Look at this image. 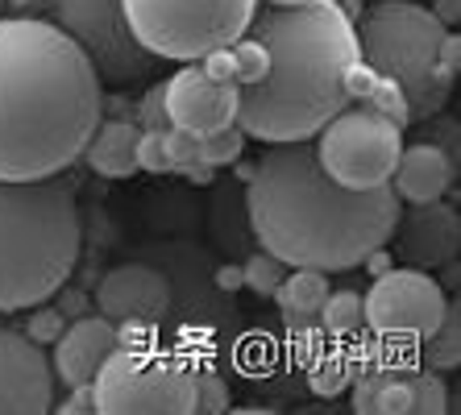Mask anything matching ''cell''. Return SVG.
<instances>
[{"label":"cell","mask_w":461,"mask_h":415,"mask_svg":"<svg viewBox=\"0 0 461 415\" xmlns=\"http://www.w3.org/2000/svg\"><path fill=\"white\" fill-rule=\"evenodd\" d=\"M399 149H403V125L375 113L370 104L341 108L316 133V162H321V171L333 183L349 187V192H366V187L391 183Z\"/></svg>","instance_id":"obj_8"},{"label":"cell","mask_w":461,"mask_h":415,"mask_svg":"<svg viewBox=\"0 0 461 415\" xmlns=\"http://www.w3.org/2000/svg\"><path fill=\"white\" fill-rule=\"evenodd\" d=\"M121 345V329L113 324L108 316H76L71 324H63V332L54 337V353H50V365H54V378H63L67 386H79V383H92L108 353Z\"/></svg>","instance_id":"obj_15"},{"label":"cell","mask_w":461,"mask_h":415,"mask_svg":"<svg viewBox=\"0 0 461 415\" xmlns=\"http://www.w3.org/2000/svg\"><path fill=\"white\" fill-rule=\"evenodd\" d=\"M349 394H354V411L362 415H403L411 411V370H403V365L362 370L354 374Z\"/></svg>","instance_id":"obj_18"},{"label":"cell","mask_w":461,"mask_h":415,"mask_svg":"<svg viewBox=\"0 0 461 415\" xmlns=\"http://www.w3.org/2000/svg\"><path fill=\"white\" fill-rule=\"evenodd\" d=\"M449 308V299L440 291V283L429 270L416 266H391L383 275H375L370 291L362 295L366 329L383 337V341H420L440 324Z\"/></svg>","instance_id":"obj_10"},{"label":"cell","mask_w":461,"mask_h":415,"mask_svg":"<svg viewBox=\"0 0 461 415\" xmlns=\"http://www.w3.org/2000/svg\"><path fill=\"white\" fill-rule=\"evenodd\" d=\"M104 92L54 22L0 17V179L63 175L84 154Z\"/></svg>","instance_id":"obj_1"},{"label":"cell","mask_w":461,"mask_h":415,"mask_svg":"<svg viewBox=\"0 0 461 415\" xmlns=\"http://www.w3.org/2000/svg\"><path fill=\"white\" fill-rule=\"evenodd\" d=\"M246 149V133L241 125H225L216 133H204V138H192V162L195 167H233Z\"/></svg>","instance_id":"obj_24"},{"label":"cell","mask_w":461,"mask_h":415,"mask_svg":"<svg viewBox=\"0 0 461 415\" xmlns=\"http://www.w3.org/2000/svg\"><path fill=\"white\" fill-rule=\"evenodd\" d=\"M79 203L63 175L0 179V311H30L79 262Z\"/></svg>","instance_id":"obj_4"},{"label":"cell","mask_w":461,"mask_h":415,"mask_svg":"<svg viewBox=\"0 0 461 415\" xmlns=\"http://www.w3.org/2000/svg\"><path fill=\"white\" fill-rule=\"evenodd\" d=\"M246 208L258 245L283 266L333 275L362 266L375 245L391 241L403 203L391 183L349 192L321 171L308 141H279L249 171Z\"/></svg>","instance_id":"obj_2"},{"label":"cell","mask_w":461,"mask_h":415,"mask_svg":"<svg viewBox=\"0 0 461 415\" xmlns=\"http://www.w3.org/2000/svg\"><path fill=\"white\" fill-rule=\"evenodd\" d=\"M63 411H71V415H96V403H92V383L71 386V399L63 403Z\"/></svg>","instance_id":"obj_33"},{"label":"cell","mask_w":461,"mask_h":415,"mask_svg":"<svg viewBox=\"0 0 461 415\" xmlns=\"http://www.w3.org/2000/svg\"><path fill=\"white\" fill-rule=\"evenodd\" d=\"M138 121L146 129H158V133H167L171 129V117H167V96H162V84H154L150 92H146V100H141L138 108Z\"/></svg>","instance_id":"obj_32"},{"label":"cell","mask_w":461,"mask_h":415,"mask_svg":"<svg viewBox=\"0 0 461 415\" xmlns=\"http://www.w3.org/2000/svg\"><path fill=\"white\" fill-rule=\"evenodd\" d=\"M449 407V391L440 383V374L420 365L411 370V415H440Z\"/></svg>","instance_id":"obj_25"},{"label":"cell","mask_w":461,"mask_h":415,"mask_svg":"<svg viewBox=\"0 0 461 415\" xmlns=\"http://www.w3.org/2000/svg\"><path fill=\"white\" fill-rule=\"evenodd\" d=\"M138 133H141L138 121H125V117L96 121V129H92V138H87L79 158H84L100 179H129V175H138V158H133Z\"/></svg>","instance_id":"obj_17"},{"label":"cell","mask_w":461,"mask_h":415,"mask_svg":"<svg viewBox=\"0 0 461 415\" xmlns=\"http://www.w3.org/2000/svg\"><path fill=\"white\" fill-rule=\"evenodd\" d=\"M316 316H321L324 337H357L366 329V311L357 291H329Z\"/></svg>","instance_id":"obj_22"},{"label":"cell","mask_w":461,"mask_h":415,"mask_svg":"<svg viewBox=\"0 0 461 415\" xmlns=\"http://www.w3.org/2000/svg\"><path fill=\"white\" fill-rule=\"evenodd\" d=\"M354 30L366 63L403 87L408 121L437 117L453 87V75L440 63V42L449 30L416 0H375Z\"/></svg>","instance_id":"obj_5"},{"label":"cell","mask_w":461,"mask_h":415,"mask_svg":"<svg viewBox=\"0 0 461 415\" xmlns=\"http://www.w3.org/2000/svg\"><path fill=\"white\" fill-rule=\"evenodd\" d=\"M366 104L375 108V113H383V117H391L395 125H408V100H403V87L395 84V79H378L375 87V96L366 100Z\"/></svg>","instance_id":"obj_31"},{"label":"cell","mask_w":461,"mask_h":415,"mask_svg":"<svg viewBox=\"0 0 461 415\" xmlns=\"http://www.w3.org/2000/svg\"><path fill=\"white\" fill-rule=\"evenodd\" d=\"M432 17H437L445 30H453V25L461 22V0H432Z\"/></svg>","instance_id":"obj_34"},{"label":"cell","mask_w":461,"mask_h":415,"mask_svg":"<svg viewBox=\"0 0 461 415\" xmlns=\"http://www.w3.org/2000/svg\"><path fill=\"white\" fill-rule=\"evenodd\" d=\"M324 295H329V278H324V270H312V266H291L287 275H283L279 291H275V299H279V308L287 311L291 320H308L321 311Z\"/></svg>","instance_id":"obj_20"},{"label":"cell","mask_w":461,"mask_h":415,"mask_svg":"<svg viewBox=\"0 0 461 415\" xmlns=\"http://www.w3.org/2000/svg\"><path fill=\"white\" fill-rule=\"evenodd\" d=\"M378 79H383V75H378L375 67H370V63L362 59V54H357L354 63H349V67L341 71V92H345V100H357V104H366V100L375 96Z\"/></svg>","instance_id":"obj_28"},{"label":"cell","mask_w":461,"mask_h":415,"mask_svg":"<svg viewBox=\"0 0 461 415\" xmlns=\"http://www.w3.org/2000/svg\"><path fill=\"white\" fill-rule=\"evenodd\" d=\"M63 324H67V316L59 308H46V303H33L30 308V320H25V337L30 341H38V345H54V337L63 332Z\"/></svg>","instance_id":"obj_30"},{"label":"cell","mask_w":461,"mask_h":415,"mask_svg":"<svg viewBox=\"0 0 461 415\" xmlns=\"http://www.w3.org/2000/svg\"><path fill=\"white\" fill-rule=\"evenodd\" d=\"M453 183V154L440 141H416L399 149V162L391 171V192L399 203H424L440 200Z\"/></svg>","instance_id":"obj_16"},{"label":"cell","mask_w":461,"mask_h":415,"mask_svg":"<svg viewBox=\"0 0 461 415\" xmlns=\"http://www.w3.org/2000/svg\"><path fill=\"white\" fill-rule=\"evenodd\" d=\"M362 262H366V270H370V275H383V270H391V266H395V257L386 254L383 245H375V249H370V254H366Z\"/></svg>","instance_id":"obj_36"},{"label":"cell","mask_w":461,"mask_h":415,"mask_svg":"<svg viewBox=\"0 0 461 415\" xmlns=\"http://www.w3.org/2000/svg\"><path fill=\"white\" fill-rule=\"evenodd\" d=\"M0 5H5V0H0Z\"/></svg>","instance_id":"obj_39"},{"label":"cell","mask_w":461,"mask_h":415,"mask_svg":"<svg viewBox=\"0 0 461 415\" xmlns=\"http://www.w3.org/2000/svg\"><path fill=\"white\" fill-rule=\"evenodd\" d=\"M267 46L258 42V38H237V42L229 46H216V50H208L204 59H200V67H204V75H212V79H225V84H237V87H249L258 84L262 75H267Z\"/></svg>","instance_id":"obj_19"},{"label":"cell","mask_w":461,"mask_h":415,"mask_svg":"<svg viewBox=\"0 0 461 415\" xmlns=\"http://www.w3.org/2000/svg\"><path fill=\"white\" fill-rule=\"evenodd\" d=\"M200 365L150 345H125L108 353L92 378L96 415H192Z\"/></svg>","instance_id":"obj_6"},{"label":"cell","mask_w":461,"mask_h":415,"mask_svg":"<svg viewBox=\"0 0 461 415\" xmlns=\"http://www.w3.org/2000/svg\"><path fill=\"white\" fill-rule=\"evenodd\" d=\"M216 287H221V291L246 287V278H241V266H221V270H216Z\"/></svg>","instance_id":"obj_37"},{"label":"cell","mask_w":461,"mask_h":415,"mask_svg":"<svg viewBox=\"0 0 461 415\" xmlns=\"http://www.w3.org/2000/svg\"><path fill=\"white\" fill-rule=\"evenodd\" d=\"M349 383H354V357L349 353H316L308 362V386L312 394H321V399H333V394L349 391Z\"/></svg>","instance_id":"obj_23"},{"label":"cell","mask_w":461,"mask_h":415,"mask_svg":"<svg viewBox=\"0 0 461 415\" xmlns=\"http://www.w3.org/2000/svg\"><path fill=\"white\" fill-rule=\"evenodd\" d=\"M54 25L92 59L100 84H133L154 71V54L133 38L121 0H50Z\"/></svg>","instance_id":"obj_9"},{"label":"cell","mask_w":461,"mask_h":415,"mask_svg":"<svg viewBox=\"0 0 461 415\" xmlns=\"http://www.w3.org/2000/svg\"><path fill=\"white\" fill-rule=\"evenodd\" d=\"M283 275H287V266H283L275 254H267V249H258V254L249 257L246 266H241V278H246V287L254 291V295H262V299H270L275 291H279Z\"/></svg>","instance_id":"obj_26"},{"label":"cell","mask_w":461,"mask_h":415,"mask_svg":"<svg viewBox=\"0 0 461 415\" xmlns=\"http://www.w3.org/2000/svg\"><path fill=\"white\" fill-rule=\"evenodd\" d=\"M399 245V257L416 270H437L449 266L457 257L461 245V216L453 203L445 200H424V203H408V212L399 208L395 229H391Z\"/></svg>","instance_id":"obj_14"},{"label":"cell","mask_w":461,"mask_h":415,"mask_svg":"<svg viewBox=\"0 0 461 415\" xmlns=\"http://www.w3.org/2000/svg\"><path fill=\"white\" fill-rule=\"evenodd\" d=\"M162 96H167L171 129L187 133V138H204V133H216V129H225L237 121L241 87L204 75L200 63H183L179 71L162 84Z\"/></svg>","instance_id":"obj_11"},{"label":"cell","mask_w":461,"mask_h":415,"mask_svg":"<svg viewBox=\"0 0 461 415\" xmlns=\"http://www.w3.org/2000/svg\"><path fill=\"white\" fill-rule=\"evenodd\" d=\"M54 365L22 329L0 324V415H42L54 407Z\"/></svg>","instance_id":"obj_12"},{"label":"cell","mask_w":461,"mask_h":415,"mask_svg":"<svg viewBox=\"0 0 461 415\" xmlns=\"http://www.w3.org/2000/svg\"><path fill=\"white\" fill-rule=\"evenodd\" d=\"M195 411H204V415H221L229 411V391L225 383H221V374L216 370H195Z\"/></svg>","instance_id":"obj_29"},{"label":"cell","mask_w":461,"mask_h":415,"mask_svg":"<svg viewBox=\"0 0 461 415\" xmlns=\"http://www.w3.org/2000/svg\"><path fill=\"white\" fill-rule=\"evenodd\" d=\"M267 5H275V9H287V5H303V0H267Z\"/></svg>","instance_id":"obj_38"},{"label":"cell","mask_w":461,"mask_h":415,"mask_svg":"<svg viewBox=\"0 0 461 415\" xmlns=\"http://www.w3.org/2000/svg\"><path fill=\"white\" fill-rule=\"evenodd\" d=\"M54 295H59V311H63V316H84L87 299L79 295V291H67V283H63V287L54 291Z\"/></svg>","instance_id":"obj_35"},{"label":"cell","mask_w":461,"mask_h":415,"mask_svg":"<svg viewBox=\"0 0 461 415\" xmlns=\"http://www.w3.org/2000/svg\"><path fill=\"white\" fill-rule=\"evenodd\" d=\"M133 158H138V171H150V175H171L175 171V158H171V146H167V133H158V129H141Z\"/></svg>","instance_id":"obj_27"},{"label":"cell","mask_w":461,"mask_h":415,"mask_svg":"<svg viewBox=\"0 0 461 415\" xmlns=\"http://www.w3.org/2000/svg\"><path fill=\"white\" fill-rule=\"evenodd\" d=\"M249 30L267 46L270 63L258 84L241 87V133L267 146L316 138L324 121L349 104L341 71L362 54L354 17L341 9V0H303L287 9L267 5L254 13Z\"/></svg>","instance_id":"obj_3"},{"label":"cell","mask_w":461,"mask_h":415,"mask_svg":"<svg viewBox=\"0 0 461 415\" xmlns=\"http://www.w3.org/2000/svg\"><path fill=\"white\" fill-rule=\"evenodd\" d=\"M420 357L429 370H453L461 362V311L457 303L449 299V308L440 316V324L429 332V337H420Z\"/></svg>","instance_id":"obj_21"},{"label":"cell","mask_w":461,"mask_h":415,"mask_svg":"<svg viewBox=\"0 0 461 415\" xmlns=\"http://www.w3.org/2000/svg\"><path fill=\"white\" fill-rule=\"evenodd\" d=\"M100 316L113 324H138V329H154L171 311V283L162 270L150 262H121L100 278L96 295H92Z\"/></svg>","instance_id":"obj_13"},{"label":"cell","mask_w":461,"mask_h":415,"mask_svg":"<svg viewBox=\"0 0 461 415\" xmlns=\"http://www.w3.org/2000/svg\"><path fill=\"white\" fill-rule=\"evenodd\" d=\"M129 30L154 59L200 63L208 50L249 33L258 0H121Z\"/></svg>","instance_id":"obj_7"}]
</instances>
